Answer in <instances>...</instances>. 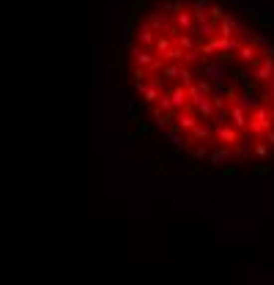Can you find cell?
I'll list each match as a JSON object with an SVG mask.
<instances>
[{"label": "cell", "mask_w": 274, "mask_h": 285, "mask_svg": "<svg viewBox=\"0 0 274 285\" xmlns=\"http://www.w3.org/2000/svg\"><path fill=\"white\" fill-rule=\"evenodd\" d=\"M274 124V110L272 107H258L252 110L250 115H247V132H244V140H255V137H261L263 132H269Z\"/></svg>", "instance_id": "1"}, {"label": "cell", "mask_w": 274, "mask_h": 285, "mask_svg": "<svg viewBox=\"0 0 274 285\" xmlns=\"http://www.w3.org/2000/svg\"><path fill=\"white\" fill-rule=\"evenodd\" d=\"M200 66H203V77L206 80H211V82H219V80H225L228 77V71H230V66L228 63H219L217 58L214 60H200Z\"/></svg>", "instance_id": "2"}, {"label": "cell", "mask_w": 274, "mask_h": 285, "mask_svg": "<svg viewBox=\"0 0 274 285\" xmlns=\"http://www.w3.org/2000/svg\"><path fill=\"white\" fill-rule=\"evenodd\" d=\"M214 137H217V145H236V142H239V129L222 124V126H217Z\"/></svg>", "instance_id": "3"}, {"label": "cell", "mask_w": 274, "mask_h": 285, "mask_svg": "<svg viewBox=\"0 0 274 285\" xmlns=\"http://www.w3.org/2000/svg\"><path fill=\"white\" fill-rule=\"evenodd\" d=\"M170 121H175V126H178L181 132H192V126L197 124V118L195 115H192V110H173V113H170Z\"/></svg>", "instance_id": "4"}, {"label": "cell", "mask_w": 274, "mask_h": 285, "mask_svg": "<svg viewBox=\"0 0 274 285\" xmlns=\"http://www.w3.org/2000/svg\"><path fill=\"white\" fill-rule=\"evenodd\" d=\"M236 104H239L244 113H252V110H258L261 107V96H258L255 91H241L239 93V99H236Z\"/></svg>", "instance_id": "5"}, {"label": "cell", "mask_w": 274, "mask_h": 285, "mask_svg": "<svg viewBox=\"0 0 274 285\" xmlns=\"http://www.w3.org/2000/svg\"><path fill=\"white\" fill-rule=\"evenodd\" d=\"M233 82L239 91H252L255 88V74H250V69H239L233 71Z\"/></svg>", "instance_id": "6"}, {"label": "cell", "mask_w": 274, "mask_h": 285, "mask_svg": "<svg viewBox=\"0 0 274 285\" xmlns=\"http://www.w3.org/2000/svg\"><path fill=\"white\" fill-rule=\"evenodd\" d=\"M167 96H170V104H173V110H192V107H189V102H186V91H184L181 85L170 88Z\"/></svg>", "instance_id": "7"}, {"label": "cell", "mask_w": 274, "mask_h": 285, "mask_svg": "<svg viewBox=\"0 0 274 285\" xmlns=\"http://www.w3.org/2000/svg\"><path fill=\"white\" fill-rule=\"evenodd\" d=\"M247 115L250 113H244L239 104H230L228 107V121L233 124V129H247Z\"/></svg>", "instance_id": "8"}, {"label": "cell", "mask_w": 274, "mask_h": 285, "mask_svg": "<svg viewBox=\"0 0 274 285\" xmlns=\"http://www.w3.org/2000/svg\"><path fill=\"white\" fill-rule=\"evenodd\" d=\"M217 25H219V36L222 38H233V33H239V25H236L233 14H222V19H219Z\"/></svg>", "instance_id": "9"}, {"label": "cell", "mask_w": 274, "mask_h": 285, "mask_svg": "<svg viewBox=\"0 0 274 285\" xmlns=\"http://www.w3.org/2000/svg\"><path fill=\"white\" fill-rule=\"evenodd\" d=\"M208 159L214 164H225L233 159V151H230V145H214V148H208Z\"/></svg>", "instance_id": "10"}, {"label": "cell", "mask_w": 274, "mask_h": 285, "mask_svg": "<svg viewBox=\"0 0 274 285\" xmlns=\"http://www.w3.org/2000/svg\"><path fill=\"white\" fill-rule=\"evenodd\" d=\"M192 110H197V115H200V121H208L214 113V104H211V96H200L195 104H192Z\"/></svg>", "instance_id": "11"}, {"label": "cell", "mask_w": 274, "mask_h": 285, "mask_svg": "<svg viewBox=\"0 0 274 285\" xmlns=\"http://www.w3.org/2000/svg\"><path fill=\"white\" fill-rule=\"evenodd\" d=\"M208 137H211V126L203 124V121H197V124L192 126V140H195V142H203V140H208Z\"/></svg>", "instance_id": "12"}, {"label": "cell", "mask_w": 274, "mask_h": 285, "mask_svg": "<svg viewBox=\"0 0 274 285\" xmlns=\"http://www.w3.org/2000/svg\"><path fill=\"white\" fill-rule=\"evenodd\" d=\"M274 74V58H266L263 63H258V71H255V80H263L266 82L269 77Z\"/></svg>", "instance_id": "13"}, {"label": "cell", "mask_w": 274, "mask_h": 285, "mask_svg": "<svg viewBox=\"0 0 274 285\" xmlns=\"http://www.w3.org/2000/svg\"><path fill=\"white\" fill-rule=\"evenodd\" d=\"M175 22H178V25L175 27H184V30H192V27H195V19H192V14L189 11H175Z\"/></svg>", "instance_id": "14"}, {"label": "cell", "mask_w": 274, "mask_h": 285, "mask_svg": "<svg viewBox=\"0 0 274 285\" xmlns=\"http://www.w3.org/2000/svg\"><path fill=\"white\" fill-rule=\"evenodd\" d=\"M153 124H156V129H159V132L170 129V115H167V113H162L159 107H153Z\"/></svg>", "instance_id": "15"}, {"label": "cell", "mask_w": 274, "mask_h": 285, "mask_svg": "<svg viewBox=\"0 0 274 285\" xmlns=\"http://www.w3.org/2000/svg\"><path fill=\"white\" fill-rule=\"evenodd\" d=\"M178 80H181V88H192L195 85V80H192V71H189V66H184V63H178Z\"/></svg>", "instance_id": "16"}, {"label": "cell", "mask_w": 274, "mask_h": 285, "mask_svg": "<svg viewBox=\"0 0 274 285\" xmlns=\"http://www.w3.org/2000/svg\"><path fill=\"white\" fill-rule=\"evenodd\" d=\"M255 47H252V44H241V47H239V52H236V58H241V60H247V63H250V60H255Z\"/></svg>", "instance_id": "17"}, {"label": "cell", "mask_w": 274, "mask_h": 285, "mask_svg": "<svg viewBox=\"0 0 274 285\" xmlns=\"http://www.w3.org/2000/svg\"><path fill=\"white\" fill-rule=\"evenodd\" d=\"M140 41L145 44V47L156 41V38H153V30H151V25H148V22H140Z\"/></svg>", "instance_id": "18"}, {"label": "cell", "mask_w": 274, "mask_h": 285, "mask_svg": "<svg viewBox=\"0 0 274 285\" xmlns=\"http://www.w3.org/2000/svg\"><path fill=\"white\" fill-rule=\"evenodd\" d=\"M208 121H211L214 126H222V124H228V107H222V110H214V113H211V118H208Z\"/></svg>", "instance_id": "19"}, {"label": "cell", "mask_w": 274, "mask_h": 285, "mask_svg": "<svg viewBox=\"0 0 274 285\" xmlns=\"http://www.w3.org/2000/svg\"><path fill=\"white\" fill-rule=\"evenodd\" d=\"M175 162V153L173 156H167V153H159L156 159H153V170H162V167H170V164Z\"/></svg>", "instance_id": "20"}, {"label": "cell", "mask_w": 274, "mask_h": 285, "mask_svg": "<svg viewBox=\"0 0 274 285\" xmlns=\"http://www.w3.org/2000/svg\"><path fill=\"white\" fill-rule=\"evenodd\" d=\"M236 156H239V159H250V156H252V145H250V140L236 142Z\"/></svg>", "instance_id": "21"}, {"label": "cell", "mask_w": 274, "mask_h": 285, "mask_svg": "<svg viewBox=\"0 0 274 285\" xmlns=\"http://www.w3.org/2000/svg\"><path fill=\"white\" fill-rule=\"evenodd\" d=\"M153 47H156V52H167V49L173 47V38H170V36H159L156 41H153Z\"/></svg>", "instance_id": "22"}, {"label": "cell", "mask_w": 274, "mask_h": 285, "mask_svg": "<svg viewBox=\"0 0 274 285\" xmlns=\"http://www.w3.org/2000/svg\"><path fill=\"white\" fill-rule=\"evenodd\" d=\"M156 102H159V110H162V113H173V104H170V96H167V93H159V99H156Z\"/></svg>", "instance_id": "23"}, {"label": "cell", "mask_w": 274, "mask_h": 285, "mask_svg": "<svg viewBox=\"0 0 274 285\" xmlns=\"http://www.w3.org/2000/svg\"><path fill=\"white\" fill-rule=\"evenodd\" d=\"M162 80H175L178 77V63H170V66H162Z\"/></svg>", "instance_id": "24"}, {"label": "cell", "mask_w": 274, "mask_h": 285, "mask_svg": "<svg viewBox=\"0 0 274 285\" xmlns=\"http://www.w3.org/2000/svg\"><path fill=\"white\" fill-rule=\"evenodd\" d=\"M195 88H197V91L203 93V96H211V88H214V82H211V80H206V77H203L200 82H195Z\"/></svg>", "instance_id": "25"}, {"label": "cell", "mask_w": 274, "mask_h": 285, "mask_svg": "<svg viewBox=\"0 0 274 285\" xmlns=\"http://www.w3.org/2000/svg\"><path fill=\"white\" fill-rule=\"evenodd\" d=\"M252 153L261 156V159H266L269 156V142H255V145H252Z\"/></svg>", "instance_id": "26"}, {"label": "cell", "mask_w": 274, "mask_h": 285, "mask_svg": "<svg viewBox=\"0 0 274 285\" xmlns=\"http://www.w3.org/2000/svg\"><path fill=\"white\" fill-rule=\"evenodd\" d=\"M162 55H164V58H167V60H181V55H184V49H181V47H170L167 52H162Z\"/></svg>", "instance_id": "27"}, {"label": "cell", "mask_w": 274, "mask_h": 285, "mask_svg": "<svg viewBox=\"0 0 274 285\" xmlns=\"http://www.w3.org/2000/svg\"><path fill=\"white\" fill-rule=\"evenodd\" d=\"M197 55H200V52H197V49H184V55H181V60H184V63H195V60H197Z\"/></svg>", "instance_id": "28"}, {"label": "cell", "mask_w": 274, "mask_h": 285, "mask_svg": "<svg viewBox=\"0 0 274 285\" xmlns=\"http://www.w3.org/2000/svg\"><path fill=\"white\" fill-rule=\"evenodd\" d=\"M200 197H175V206H197Z\"/></svg>", "instance_id": "29"}, {"label": "cell", "mask_w": 274, "mask_h": 285, "mask_svg": "<svg viewBox=\"0 0 274 285\" xmlns=\"http://www.w3.org/2000/svg\"><path fill=\"white\" fill-rule=\"evenodd\" d=\"M192 153H195L197 162H203V159L208 156V148H206V145H197V148H192Z\"/></svg>", "instance_id": "30"}, {"label": "cell", "mask_w": 274, "mask_h": 285, "mask_svg": "<svg viewBox=\"0 0 274 285\" xmlns=\"http://www.w3.org/2000/svg\"><path fill=\"white\" fill-rule=\"evenodd\" d=\"M145 88H153V91L162 93V77H151V80L145 82Z\"/></svg>", "instance_id": "31"}, {"label": "cell", "mask_w": 274, "mask_h": 285, "mask_svg": "<svg viewBox=\"0 0 274 285\" xmlns=\"http://www.w3.org/2000/svg\"><path fill=\"white\" fill-rule=\"evenodd\" d=\"M126 113H129V121H137V107H135V102H126Z\"/></svg>", "instance_id": "32"}, {"label": "cell", "mask_w": 274, "mask_h": 285, "mask_svg": "<svg viewBox=\"0 0 274 285\" xmlns=\"http://www.w3.org/2000/svg\"><path fill=\"white\" fill-rule=\"evenodd\" d=\"M266 88H269V99H272V110H274V74L266 80Z\"/></svg>", "instance_id": "33"}, {"label": "cell", "mask_w": 274, "mask_h": 285, "mask_svg": "<svg viewBox=\"0 0 274 285\" xmlns=\"http://www.w3.org/2000/svg\"><path fill=\"white\" fill-rule=\"evenodd\" d=\"M142 96H145V102H156V99H159V91H153V88H145V93H142Z\"/></svg>", "instance_id": "34"}, {"label": "cell", "mask_w": 274, "mask_h": 285, "mask_svg": "<svg viewBox=\"0 0 274 285\" xmlns=\"http://www.w3.org/2000/svg\"><path fill=\"white\" fill-rule=\"evenodd\" d=\"M269 173H272V167H266V164H258V167H255L258 178H263V175H269Z\"/></svg>", "instance_id": "35"}, {"label": "cell", "mask_w": 274, "mask_h": 285, "mask_svg": "<svg viewBox=\"0 0 274 285\" xmlns=\"http://www.w3.org/2000/svg\"><path fill=\"white\" fill-rule=\"evenodd\" d=\"M195 11H208V0H195Z\"/></svg>", "instance_id": "36"}, {"label": "cell", "mask_w": 274, "mask_h": 285, "mask_svg": "<svg viewBox=\"0 0 274 285\" xmlns=\"http://www.w3.org/2000/svg\"><path fill=\"white\" fill-rule=\"evenodd\" d=\"M222 175H225V178H228V175L233 178V175H236V167H225V170H222Z\"/></svg>", "instance_id": "37"}, {"label": "cell", "mask_w": 274, "mask_h": 285, "mask_svg": "<svg viewBox=\"0 0 274 285\" xmlns=\"http://www.w3.org/2000/svg\"><path fill=\"white\" fill-rule=\"evenodd\" d=\"M266 142H272V145H274V129L266 132Z\"/></svg>", "instance_id": "38"}]
</instances>
